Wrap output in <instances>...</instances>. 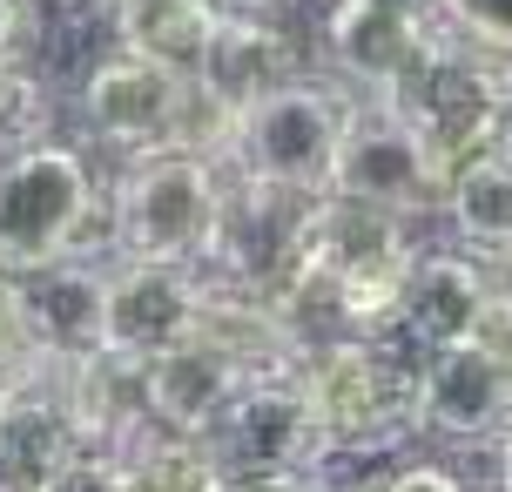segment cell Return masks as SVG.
<instances>
[{
  "label": "cell",
  "instance_id": "obj_1",
  "mask_svg": "<svg viewBox=\"0 0 512 492\" xmlns=\"http://www.w3.org/2000/svg\"><path fill=\"white\" fill-rule=\"evenodd\" d=\"M122 257L115 250V196L95 189L75 142H34L0 156V270L34 277L61 257Z\"/></svg>",
  "mask_w": 512,
  "mask_h": 492
},
{
  "label": "cell",
  "instance_id": "obj_2",
  "mask_svg": "<svg viewBox=\"0 0 512 492\" xmlns=\"http://www.w3.org/2000/svg\"><path fill=\"white\" fill-rule=\"evenodd\" d=\"M364 95L337 75H297L290 88L263 95L236 129L230 176L270 182V189H304V196H331L337 149L358 122Z\"/></svg>",
  "mask_w": 512,
  "mask_h": 492
},
{
  "label": "cell",
  "instance_id": "obj_3",
  "mask_svg": "<svg viewBox=\"0 0 512 492\" xmlns=\"http://www.w3.org/2000/svg\"><path fill=\"white\" fill-rule=\"evenodd\" d=\"M418 364L391 337H324L297 378L337 452H391L418 432Z\"/></svg>",
  "mask_w": 512,
  "mask_h": 492
},
{
  "label": "cell",
  "instance_id": "obj_4",
  "mask_svg": "<svg viewBox=\"0 0 512 492\" xmlns=\"http://www.w3.org/2000/svg\"><path fill=\"white\" fill-rule=\"evenodd\" d=\"M223 196H230V176L209 156L162 149V156L128 162L122 182H115V250H122V257L196 263V270H203L209 250H216Z\"/></svg>",
  "mask_w": 512,
  "mask_h": 492
},
{
  "label": "cell",
  "instance_id": "obj_5",
  "mask_svg": "<svg viewBox=\"0 0 512 492\" xmlns=\"http://www.w3.org/2000/svg\"><path fill=\"white\" fill-rule=\"evenodd\" d=\"M203 445H209V466H216V492L310 479L331 459V432L310 405L304 378H256L230 412L216 418V432H203Z\"/></svg>",
  "mask_w": 512,
  "mask_h": 492
},
{
  "label": "cell",
  "instance_id": "obj_6",
  "mask_svg": "<svg viewBox=\"0 0 512 492\" xmlns=\"http://www.w3.org/2000/svg\"><path fill=\"white\" fill-rule=\"evenodd\" d=\"M331 196L344 203H371L384 216H438L452 203V162L438 156V142L405 108L391 102H364L344 149L331 169Z\"/></svg>",
  "mask_w": 512,
  "mask_h": 492
},
{
  "label": "cell",
  "instance_id": "obj_7",
  "mask_svg": "<svg viewBox=\"0 0 512 492\" xmlns=\"http://www.w3.org/2000/svg\"><path fill=\"white\" fill-rule=\"evenodd\" d=\"M189 95L196 81L162 68L149 54L108 48L88 75H81V122L95 129V142H108L115 156L142 162L162 149H182V122H189Z\"/></svg>",
  "mask_w": 512,
  "mask_h": 492
},
{
  "label": "cell",
  "instance_id": "obj_8",
  "mask_svg": "<svg viewBox=\"0 0 512 492\" xmlns=\"http://www.w3.org/2000/svg\"><path fill=\"white\" fill-rule=\"evenodd\" d=\"M209 317V284L196 263H149L122 257L108 270V351L135 364L169 358L176 344L203 331Z\"/></svg>",
  "mask_w": 512,
  "mask_h": 492
},
{
  "label": "cell",
  "instance_id": "obj_9",
  "mask_svg": "<svg viewBox=\"0 0 512 492\" xmlns=\"http://www.w3.org/2000/svg\"><path fill=\"white\" fill-rule=\"evenodd\" d=\"M418 432L452 445H492L512 432V351L492 337L432 351L418 364Z\"/></svg>",
  "mask_w": 512,
  "mask_h": 492
},
{
  "label": "cell",
  "instance_id": "obj_10",
  "mask_svg": "<svg viewBox=\"0 0 512 492\" xmlns=\"http://www.w3.org/2000/svg\"><path fill=\"white\" fill-rule=\"evenodd\" d=\"M438 21H411V14H391L378 0H337L324 14V61H331L337 81H351L364 102H391L438 48Z\"/></svg>",
  "mask_w": 512,
  "mask_h": 492
},
{
  "label": "cell",
  "instance_id": "obj_11",
  "mask_svg": "<svg viewBox=\"0 0 512 492\" xmlns=\"http://www.w3.org/2000/svg\"><path fill=\"white\" fill-rule=\"evenodd\" d=\"M492 317H499L492 263L465 257V250H418L411 284H405V311H398V337L418 358L492 337Z\"/></svg>",
  "mask_w": 512,
  "mask_h": 492
},
{
  "label": "cell",
  "instance_id": "obj_12",
  "mask_svg": "<svg viewBox=\"0 0 512 492\" xmlns=\"http://www.w3.org/2000/svg\"><path fill=\"white\" fill-rule=\"evenodd\" d=\"M250 385L256 378L243 371V358H236L230 344H216L209 331H196L189 344H176L169 358L149 364V418L169 425V432L203 439V432H216V418L230 412Z\"/></svg>",
  "mask_w": 512,
  "mask_h": 492
},
{
  "label": "cell",
  "instance_id": "obj_13",
  "mask_svg": "<svg viewBox=\"0 0 512 492\" xmlns=\"http://www.w3.org/2000/svg\"><path fill=\"white\" fill-rule=\"evenodd\" d=\"M297 75H304V68H297V41H290L277 21L243 14V7H223V27H216L209 61H203V75H196V81H203L223 108L250 115L263 95L290 88Z\"/></svg>",
  "mask_w": 512,
  "mask_h": 492
},
{
  "label": "cell",
  "instance_id": "obj_14",
  "mask_svg": "<svg viewBox=\"0 0 512 492\" xmlns=\"http://www.w3.org/2000/svg\"><path fill=\"white\" fill-rule=\"evenodd\" d=\"M108 270L95 257H61L27 277L34 297V324H41V351L48 358H95L108 351Z\"/></svg>",
  "mask_w": 512,
  "mask_h": 492
},
{
  "label": "cell",
  "instance_id": "obj_15",
  "mask_svg": "<svg viewBox=\"0 0 512 492\" xmlns=\"http://www.w3.org/2000/svg\"><path fill=\"white\" fill-rule=\"evenodd\" d=\"M108 27H115V48L149 54L196 81L223 27V0H108Z\"/></svg>",
  "mask_w": 512,
  "mask_h": 492
},
{
  "label": "cell",
  "instance_id": "obj_16",
  "mask_svg": "<svg viewBox=\"0 0 512 492\" xmlns=\"http://www.w3.org/2000/svg\"><path fill=\"white\" fill-rule=\"evenodd\" d=\"M445 223L459 230V243H472L479 257H506L512 250V162L506 156H479L452 176V203Z\"/></svg>",
  "mask_w": 512,
  "mask_h": 492
},
{
  "label": "cell",
  "instance_id": "obj_17",
  "mask_svg": "<svg viewBox=\"0 0 512 492\" xmlns=\"http://www.w3.org/2000/svg\"><path fill=\"white\" fill-rule=\"evenodd\" d=\"M54 142V95L27 61H0V156Z\"/></svg>",
  "mask_w": 512,
  "mask_h": 492
},
{
  "label": "cell",
  "instance_id": "obj_18",
  "mask_svg": "<svg viewBox=\"0 0 512 492\" xmlns=\"http://www.w3.org/2000/svg\"><path fill=\"white\" fill-rule=\"evenodd\" d=\"M41 492H142V486H135V466H128L122 452L81 445L75 459H61V466L41 479Z\"/></svg>",
  "mask_w": 512,
  "mask_h": 492
},
{
  "label": "cell",
  "instance_id": "obj_19",
  "mask_svg": "<svg viewBox=\"0 0 512 492\" xmlns=\"http://www.w3.org/2000/svg\"><path fill=\"white\" fill-rule=\"evenodd\" d=\"M445 27L459 34L465 48L512 61V0H445Z\"/></svg>",
  "mask_w": 512,
  "mask_h": 492
},
{
  "label": "cell",
  "instance_id": "obj_20",
  "mask_svg": "<svg viewBox=\"0 0 512 492\" xmlns=\"http://www.w3.org/2000/svg\"><path fill=\"white\" fill-rule=\"evenodd\" d=\"M0 358L7 364H34L41 358L34 297H27V277H14V270H0Z\"/></svg>",
  "mask_w": 512,
  "mask_h": 492
},
{
  "label": "cell",
  "instance_id": "obj_21",
  "mask_svg": "<svg viewBox=\"0 0 512 492\" xmlns=\"http://www.w3.org/2000/svg\"><path fill=\"white\" fill-rule=\"evenodd\" d=\"M41 48V7L34 0H0V61H27Z\"/></svg>",
  "mask_w": 512,
  "mask_h": 492
},
{
  "label": "cell",
  "instance_id": "obj_22",
  "mask_svg": "<svg viewBox=\"0 0 512 492\" xmlns=\"http://www.w3.org/2000/svg\"><path fill=\"white\" fill-rule=\"evenodd\" d=\"M371 492H465V479L452 466H398V472H378Z\"/></svg>",
  "mask_w": 512,
  "mask_h": 492
},
{
  "label": "cell",
  "instance_id": "obj_23",
  "mask_svg": "<svg viewBox=\"0 0 512 492\" xmlns=\"http://www.w3.org/2000/svg\"><path fill=\"white\" fill-rule=\"evenodd\" d=\"M492 156L512 162V61H506V75L492 81Z\"/></svg>",
  "mask_w": 512,
  "mask_h": 492
},
{
  "label": "cell",
  "instance_id": "obj_24",
  "mask_svg": "<svg viewBox=\"0 0 512 492\" xmlns=\"http://www.w3.org/2000/svg\"><path fill=\"white\" fill-rule=\"evenodd\" d=\"M492 284H499V317H492V344H506V351H512V250H506V257H492Z\"/></svg>",
  "mask_w": 512,
  "mask_h": 492
},
{
  "label": "cell",
  "instance_id": "obj_25",
  "mask_svg": "<svg viewBox=\"0 0 512 492\" xmlns=\"http://www.w3.org/2000/svg\"><path fill=\"white\" fill-rule=\"evenodd\" d=\"M378 7H391V14H411V21H432V14H445V0H378Z\"/></svg>",
  "mask_w": 512,
  "mask_h": 492
},
{
  "label": "cell",
  "instance_id": "obj_26",
  "mask_svg": "<svg viewBox=\"0 0 512 492\" xmlns=\"http://www.w3.org/2000/svg\"><path fill=\"white\" fill-rule=\"evenodd\" d=\"M499 492H512V432L499 439Z\"/></svg>",
  "mask_w": 512,
  "mask_h": 492
},
{
  "label": "cell",
  "instance_id": "obj_27",
  "mask_svg": "<svg viewBox=\"0 0 512 492\" xmlns=\"http://www.w3.org/2000/svg\"><path fill=\"white\" fill-rule=\"evenodd\" d=\"M14 378H21V364L0 358V412H7V398H14Z\"/></svg>",
  "mask_w": 512,
  "mask_h": 492
},
{
  "label": "cell",
  "instance_id": "obj_28",
  "mask_svg": "<svg viewBox=\"0 0 512 492\" xmlns=\"http://www.w3.org/2000/svg\"><path fill=\"white\" fill-rule=\"evenodd\" d=\"M223 7H243V14H270V7H283V0H223Z\"/></svg>",
  "mask_w": 512,
  "mask_h": 492
},
{
  "label": "cell",
  "instance_id": "obj_29",
  "mask_svg": "<svg viewBox=\"0 0 512 492\" xmlns=\"http://www.w3.org/2000/svg\"><path fill=\"white\" fill-rule=\"evenodd\" d=\"M0 492H41V486H34V479H7V472H0Z\"/></svg>",
  "mask_w": 512,
  "mask_h": 492
}]
</instances>
